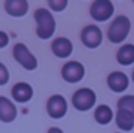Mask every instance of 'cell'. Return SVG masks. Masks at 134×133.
<instances>
[{
    "mask_svg": "<svg viewBox=\"0 0 134 133\" xmlns=\"http://www.w3.org/2000/svg\"><path fill=\"white\" fill-rule=\"evenodd\" d=\"M34 21H36V24H37L36 34H37L39 39H48V38L53 36L55 28H56V22H55L53 14H52L47 8H39V9H36V13H34Z\"/></svg>",
    "mask_w": 134,
    "mask_h": 133,
    "instance_id": "1",
    "label": "cell"
},
{
    "mask_svg": "<svg viewBox=\"0 0 134 133\" xmlns=\"http://www.w3.org/2000/svg\"><path fill=\"white\" fill-rule=\"evenodd\" d=\"M130 30H131L130 19L126 16H117L108 28V39L112 44H120L128 38Z\"/></svg>",
    "mask_w": 134,
    "mask_h": 133,
    "instance_id": "2",
    "label": "cell"
},
{
    "mask_svg": "<svg viewBox=\"0 0 134 133\" xmlns=\"http://www.w3.org/2000/svg\"><path fill=\"white\" fill-rule=\"evenodd\" d=\"M13 57H14V60L20 66L24 67V69H27V70H34L37 67L36 57L30 52V49L25 44H22V42H19V44H16L13 47Z\"/></svg>",
    "mask_w": 134,
    "mask_h": 133,
    "instance_id": "3",
    "label": "cell"
},
{
    "mask_svg": "<svg viewBox=\"0 0 134 133\" xmlns=\"http://www.w3.org/2000/svg\"><path fill=\"white\" fill-rule=\"evenodd\" d=\"M97 102V96L91 88H80L78 91H75L72 103L78 111H87L91 110Z\"/></svg>",
    "mask_w": 134,
    "mask_h": 133,
    "instance_id": "4",
    "label": "cell"
},
{
    "mask_svg": "<svg viewBox=\"0 0 134 133\" xmlns=\"http://www.w3.org/2000/svg\"><path fill=\"white\" fill-rule=\"evenodd\" d=\"M114 14V5L109 0H97L91 5V16L97 22H106Z\"/></svg>",
    "mask_w": 134,
    "mask_h": 133,
    "instance_id": "5",
    "label": "cell"
},
{
    "mask_svg": "<svg viewBox=\"0 0 134 133\" xmlns=\"http://www.w3.org/2000/svg\"><path fill=\"white\" fill-rule=\"evenodd\" d=\"M61 74H63V78L67 83H78V81L83 80V77L86 74V69L80 61H67L63 66Z\"/></svg>",
    "mask_w": 134,
    "mask_h": 133,
    "instance_id": "6",
    "label": "cell"
},
{
    "mask_svg": "<svg viewBox=\"0 0 134 133\" xmlns=\"http://www.w3.org/2000/svg\"><path fill=\"white\" fill-rule=\"evenodd\" d=\"M103 41V33L97 25H86L81 32V42L87 49H97Z\"/></svg>",
    "mask_w": 134,
    "mask_h": 133,
    "instance_id": "7",
    "label": "cell"
},
{
    "mask_svg": "<svg viewBox=\"0 0 134 133\" xmlns=\"http://www.w3.org/2000/svg\"><path fill=\"white\" fill-rule=\"evenodd\" d=\"M47 113L53 119H61L67 113V100L59 94L52 96L47 102Z\"/></svg>",
    "mask_w": 134,
    "mask_h": 133,
    "instance_id": "8",
    "label": "cell"
},
{
    "mask_svg": "<svg viewBox=\"0 0 134 133\" xmlns=\"http://www.w3.org/2000/svg\"><path fill=\"white\" fill-rule=\"evenodd\" d=\"M128 85H130V80H128V75L125 72L114 70L108 75V86L111 91H114L117 94L125 93L128 89Z\"/></svg>",
    "mask_w": 134,
    "mask_h": 133,
    "instance_id": "9",
    "label": "cell"
},
{
    "mask_svg": "<svg viewBox=\"0 0 134 133\" xmlns=\"http://www.w3.org/2000/svg\"><path fill=\"white\" fill-rule=\"evenodd\" d=\"M52 52L58 58H67L73 52V44H72V41L69 38H64V36L56 38L52 42Z\"/></svg>",
    "mask_w": 134,
    "mask_h": 133,
    "instance_id": "10",
    "label": "cell"
},
{
    "mask_svg": "<svg viewBox=\"0 0 134 133\" xmlns=\"http://www.w3.org/2000/svg\"><path fill=\"white\" fill-rule=\"evenodd\" d=\"M11 96L19 103H27L28 100H31V97H33V88H31V85H28L25 81L17 83V85L13 86Z\"/></svg>",
    "mask_w": 134,
    "mask_h": 133,
    "instance_id": "11",
    "label": "cell"
},
{
    "mask_svg": "<svg viewBox=\"0 0 134 133\" xmlns=\"http://www.w3.org/2000/svg\"><path fill=\"white\" fill-rule=\"evenodd\" d=\"M17 116V108L16 105L8 99L0 96V121L2 122H13Z\"/></svg>",
    "mask_w": 134,
    "mask_h": 133,
    "instance_id": "12",
    "label": "cell"
},
{
    "mask_svg": "<svg viewBox=\"0 0 134 133\" xmlns=\"http://www.w3.org/2000/svg\"><path fill=\"white\" fill-rule=\"evenodd\" d=\"M5 11L13 17H22L28 13V2H25V0H6Z\"/></svg>",
    "mask_w": 134,
    "mask_h": 133,
    "instance_id": "13",
    "label": "cell"
},
{
    "mask_svg": "<svg viewBox=\"0 0 134 133\" xmlns=\"http://www.w3.org/2000/svg\"><path fill=\"white\" fill-rule=\"evenodd\" d=\"M115 124L120 130L123 132H130L134 129V116L130 114L128 111H123V110H117V114H115Z\"/></svg>",
    "mask_w": 134,
    "mask_h": 133,
    "instance_id": "14",
    "label": "cell"
},
{
    "mask_svg": "<svg viewBox=\"0 0 134 133\" xmlns=\"http://www.w3.org/2000/svg\"><path fill=\"white\" fill-rule=\"evenodd\" d=\"M117 63L122 66H130L134 63V45L123 44L117 52Z\"/></svg>",
    "mask_w": 134,
    "mask_h": 133,
    "instance_id": "15",
    "label": "cell"
},
{
    "mask_svg": "<svg viewBox=\"0 0 134 133\" xmlns=\"http://www.w3.org/2000/svg\"><path fill=\"white\" fill-rule=\"evenodd\" d=\"M94 117H95V121H97L98 124L106 125V124H109V122L114 119V113H112V110H111L108 105H98V106L95 108Z\"/></svg>",
    "mask_w": 134,
    "mask_h": 133,
    "instance_id": "16",
    "label": "cell"
},
{
    "mask_svg": "<svg viewBox=\"0 0 134 133\" xmlns=\"http://www.w3.org/2000/svg\"><path fill=\"white\" fill-rule=\"evenodd\" d=\"M117 108L123 110V111H128L130 114L134 116V96H123V97H120L119 102H117Z\"/></svg>",
    "mask_w": 134,
    "mask_h": 133,
    "instance_id": "17",
    "label": "cell"
},
{
    "mask_svg": "<svg viewBox=\"0 0 134 133\" xmlns=\"http://www.w3.org/2000/svg\"><path fill=\"white\" fill-rule=\"evenodd\" d=\"M8 81H9V70L6 69L3 63H0V86L6 85Z\"/></svg>",
    "mask_w": 134,
    "mask_h": 133,
    "instance_id": "18",
    "label": "cell"
},
{
    "mask_svg": "<svg viewBox=\"0 0 134 133\" xmlns=\"http://www.w3.org/2000/svg\"><path fill=\"white\" fill-rule=\"evenodd\" d=\"M48 6L55 11H63L64 8L67 6V2L66 0H61V2H55V0H50L48 2Z\"/></svg>",
    "mask_w": 134,
    "mask_h": 133,
    "instance_id": "19",
    "label": "cell"
},
{
    "mask_svg": "<svg viewBox=\"0 0 134 133\" xmlns=\"http://www.w3.org/2000/svg\"><path fill=\"white\" fill-rule=\"evenodd\" d=\"M8 42H9V36L0 30V49H5L8 45Z\"/></svg>",
    "mask_w": 134,
    "mask_h": 133,
    "instance_id": "20",
    "label": "cell"
},
{
    "mask_svg": "<svg viewBox=\"0 0 134 133\" xmlns=\"http://www.w3.org/2000/svg\"><path fill=\"white\" fill-rule=\"evenodd\" d=\"M47 133H64L61 129H58V127H52V129H48V132Z\"/></svg>",
    "mask_w": 134,
    "mask_h": 133,
    "instance_id": "21",
    "label": "cell"
},
{
    "mask_svg": "<svg viewBox=\"0 0 134 133\" xmlns=\"http://www.w3.org/2000/svg\"><path fill=\"white\" fill-rule=\"evenodd\" d=\"M131 77H133V81H134V69H133V75H131Z\"/></svg>",
    "mask_w": 134,
    "mask_h": 133,
    "instance_id": "22",
    "label": "cell"
},
{
    "mask_svg": "<svg viewBox=\"0 0 134 133\" xmlns=\"http://www.w3.org/2000/svg\"><path fill=\"white\" fill-rule=\"evenodd\" d=\"M117 133H119V132H117Z\"/></svg>",
    "mask_w": 134,
    "mask_h": 133,
    "instance_id": "23",
    "label": "cell"
}]
</instances>
